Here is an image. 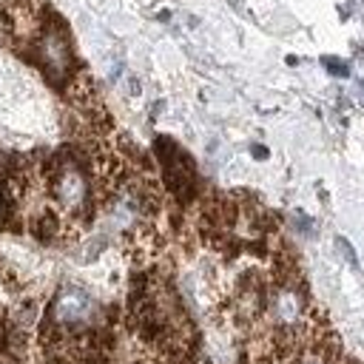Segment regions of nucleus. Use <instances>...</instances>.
<instances>
[{"label": "nucleus", "instance_id": "1", "mask_svg": "<svg viewBox=\"0 0 364 364\" xmlns=\"http://www.w3.org/2000/svg\"><path fill=\"white\" fill-rule=\"evenodd\" d=\"M48 188L54 193V202L77 216V213H85L88 205H91V188H88V176L85 171L74 162V159H60L51 173H48Z\"/></svg>", "mask_w": 364, "mask_h": 364}, {"label": "nucleus", "instance_id": "2", "mask_svg": "<svg viewBox=\"0 0 364 364\" xmlns=\"http://www.w3.org/2000/svg\"><path fill=\"white\" fill-rule=\"evenodd\" d=\"M324 65H327V68H330L336 77H344V74H347V65H344V63H336L333 57H327V60H324Z\"/></svg>", "mask_w": 364, "mask_h": 364}, {"label": "nucleus", "instance_id": "3", "mask_svg": "<svg viewBox=\"0 0 364 364\" xmlns=\"http://www.w3.org/2000/svg\"><path fill=\"white\" fill-rule=\"evenodd\" d=\"M299 364H330V361L324 358V353H304V358Z\"/></svg>", "mask_w": 364, "mask_h": 364}, {"label": "nucleus", "instance_id": "4", "mask_svg": "<svg viewBox=\"0 0 364 364\" xmlns=\"http://www.w3.org/2000/svg\"><path fill=\"white\" fill-rule=\"evenodd\" d=\"M338 250H344L347 262H350V264H355V253H353V247H350V242H347V239H338Z\"/></svg>", "mask_w": 364, "mask_h": 364}]
</instances>
